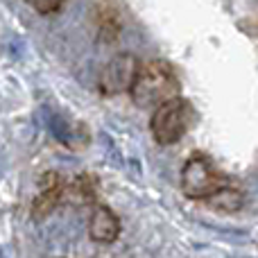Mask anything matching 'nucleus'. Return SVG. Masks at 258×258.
Masks as SVG:
<instances>
[{"label":"nucleus","instance_id":"f257e3e1","mask_svg":"<svg viewBox=\"0 0 258 258\" xmlns=\"http://www.w3.org/2000/svg\"><path fill=\"white\" fill-rule=\"evenodd\" d=\"M179 77L174 68L163 59H152L138 66V73L132 82L129 98L141 109H156L159 104L179 95Z\"/></svg>","mask_w":258,"mask_h":258},{"label":"nucleus","instance_id":"f03ea898","mask_svg":"<svg viewBox=\"0 0 258 258\" xmlns=\"http://www.w3.org/2000/svg\"><path fill=\"white\" fill-rule=\"evenodd\" d=\"M192 120V107L181 95L159 104L150 118V132L159 145H174L183 138Z\"/></svg>","mask_w":258,"mask_h":258},{"label":"nucleus","instance_id":"7ed1b4c3","mask_svg":"<svg viewBox=\"0 0 258 258\" xmlns=\"http://www.w3.org/2000/svg\"><path fill=\"white\" fill-rule=\"evenodd\" d=\"M227 179L218 172L209 156L192 154L183 163L181 170V190L190 200H209L218 188H222Z\"/></svg>","mask_w":258,"mask_h":258},{"label":"nucleus","instance_id":"20e7f679","mask_svg":"<svg viewBox=\"0 0 258 258\" xmlns=\"http://www.w3.org/2000/svg\"><path fill=\"white\" fill-rule=\"evenodd\" d=\"M138 66H141V61L136 59V54H132V52L113 54L98 77L100 93L107 95V98H113V95H120V93H129L132 82L138 73Z\"/></svg>","mask_w":258,"mask_h":258},{"label":"nucleus","instance_id":"39448f33","mask_svg":"<svg viewBox=\"0 0 258 258\" xmlns=\"http://www.w3.org/2000/svg\"><path fill=\"white\" fill-rule=\"evenodd\" d=\"M63 188H66V181L61 179V174L45 172L39 181V192L32 200V218L34 220L48 218L59 206V202L63 200Z\"/></svg>","mask_w":258,"mask_h":258},{"label":"nucleus","instance_id":"423d86ee","mask_svg":"<svg viewBox=\"0 0 258 258\" xmlns=\"http://www.w3.org/2000/svg\"><path fill=\"white\" fill-rule=\"evenodd\" d=\"M120 231H122V227H120L118 215L113 213L109 206H104V204L95 206L93 215H91V220H89V236H91V240L102 242V245H111V242L118 240Z\"/></svg>","mask_w":258,"mask_h":258},{"label":"nucleus","instance_id":"0eeeda50","mask_svg":"<svg viewBox=\"0 0 258 258\" xmlns=\"http://www.w3.org/2000/svg\"><path fill=\"white\" fill-rule=\"evenodd\" d=\"M63 197L71 204H93L95 197H98V179L91 177V174H80L63 188Z\"/></svg>","mask_w":258,"mask_h":258},{"label":"nucleus","instance_id":"6e6552de","mask_svg":"<svg viewBox=\"0 0 258 258\" xmlns=\"http://www.w3.org/2000/svg\"><path fill=\"white\" fill-rule=\"evenodd\" d=\"M204 202L215 211H222V213H236V211L242 209L245 197H242V192L238 190V188L224 183L222 188H218V190H215L213 195H211L209 200H204Z\"/></svg>","mask_w":258,"mask_h":258},{"label":"nucleus","instance_id":"1a4fd4ad","mask_svg":"<svg viewBox=\"0 0 258 258\" xmlns=\"http://www.w3.org/2000/svg\"><path fill=\"white\" fill-rule=\"evenodd\" d=\"M98 23H100V32H107L109 36H116L120 30V21L116 16V9L111 5H98Z\"/></svg>","mask_w":258,"mask_h":258},{"label":"nucleus","instance_id":"9d476101","mask_svg":"<svg viewBox=\"0 0 258 258\" xmlns=\"http://www.w3.org/2000/svg\"><path fill=\"white\" fill-rule=\"evenodd\" d=\"M27 5H30L34 12L43 14V16H48V14H54L59 12V9L66 5V0H25Z\"/></svg>","mask_w":258,"mask_h":258}]
</instances>
